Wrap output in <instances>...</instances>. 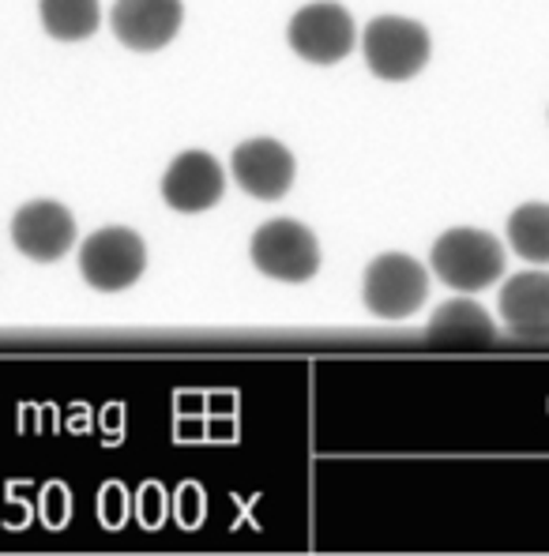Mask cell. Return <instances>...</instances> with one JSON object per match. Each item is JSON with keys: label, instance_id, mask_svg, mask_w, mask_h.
<instances>
[{"label": "cell", "instance_id": "obj_5", "mask_svg": "<svg viewBox=\"0 0 549 556\" xmlns=\"http://www.w3.org/2000/svg\"><path fill=\"white\" fill-rule=\"evenodd\" d=\"M147 267V244L144 237L128 226H105L91 233L79 249V271L87 286L102 293L128 290Z\"/></svg>", "mask_w": 549, "mask_h": 556}, {"label": "cell", "instance_id": "obj_10", "mask_svg": "<svg viewBox=\"0 0 549 556\" xmlns=\"http://www.w3.org/2000/svg\"><path fill=\"white\" fill-rule=\"evenodd\" d=\"M237 185L257 200H283L294 185V154L278 139H245L229 154Z\"/></svg>", "mask_w": 549, "mask_h": 556}, {"label": "cell", "instance_id": "obj_7", "mask_svg": "<svg viewBox=\"0 0 549 556\" xmlns=\"http://www.w3.org/2000/svg\"><path fill=\"white\" fill-rule=\"evenodd\" d=\"M12 241L35 264H53L76 241V218L64 203L57 200H30L15 211Z\"/></svg>", "mask_w": 549, "mask_h": 556}, {"label": "cell", "instance_id": "obj_6", "mask_svg": "<svg viewBox=\"0 0 549 556\" xmlns=\"http://www.w3.org/2000/svg\"><path fill=\"white\" fill-rule=\"evenodd\" d=\"M290 49L309 64H339L342 56L354 53L358 27L350 12L335 0H316L294 12L290 27H286Z\"/></svg>", "mask_w": 549, "mask_h": 556}, {"label": "cell", "instance_id": "obj_12", "mask_svg": "<svg viewBox=\"0 0 549 556\" xmlns=\"http://www.w3.org/2000/svg\"><path fill=\"white\" fill-rule=\"evenodd\" d=\"M429 334L433 339H463V342H494L497 324L489 320V313L478 301H445L437 313L429 316Z\"/></svg>", "mask_w": 549, "mask_h": 556}, {"label": "cell", "instance_id": "obj_1", "mask_svg": "<svg viewBox=\"0 0 549 556\" xmlns=\"http://www.w3.org/2000/svg\"><path fill=\"white\" fill-rule=\"evenodd\" d=\"M429 267L445 286L474 293L494 286L504 275V249L494 233L456 226V230L437 237V244L429 252Z\"/></svg>", "mask_w": 549, "mask_h": 556}, {"label": "cell", "instance_id": "obj_2", "mask_svg": "<svg viewBox=\"0 0 549 556\" xmlns=\"http://www.w3.org/2000/svg\"><path fill=\"white\" fill-rule=\"evenodd\" d=\"M429 30L403 15H376L365 27V64L376 79L403 84L414 79L429 61Z\"/></svg>", "mask_w": 549, "mask_h": 556}, {"label": "cell", "instance_id": "obj_14", "mask_svg": "<svg viewBox=\"0 0 549 556\" xmlns=\"http://www.w3.org/2000/svg\"><path fill=\"white\" fill-rule=\"evenodd\" d=\"M508 241L531 264H549V203H523L508 215Z\"/></svg>", "mask_w": 549, "mask_h": 556}, {"label": "cell", "instance_id": "obj_13", "mask_svg": "<svg viewBox=\"0 0 549 556\" xmlns=\"http://www.w3.org/2000/svg\"><path fill=\"white\" fill-rule=\"evenodd\" d=\"M38 15L61 42H84L98 30V0H38Z\"/></svg>", "mask_w": 549, "mask_h": 556}, {"label": "cell", "instance_id": "obj_8", "mask_svg": "<svg viewBox=\"0 0 549 556\" xmlns=\"http://www.w3.org/2000/svg\"><path fill=\"white\" fill-rule=\"evenodd\" d=\"M226 192L223 166L208 151H182L162 177V200L182 215L211 211Z\"/></svg>", "mask_w": 549, "mask_h": 556}, {"label": "cell", "instance_id": "obj_11", "mask_svg": "<svg viewBox=\"0 0 549 556\" xmlns=\"http://www.w3.org/2000/svg\"><path fill=\"white\" fill-rule=\"evenodd\" d=\"M501 316L523 339H549V275L523 271L501 286Z\"/></svg>", "mask_w": 549, "mask_h": 556}, {"label": "cell", "instance_id": "obj_9", "mask_svg": "<svg viewBox=\"0 0 549 556\" xmlns=\"http://www.w3.org/2000/svg\"><path fill=\"white\" fill-rule=\"evenodd\" d=\"M182 0H117L113 4V35L136 53H154L170 46L182 30Z\"/></svg>", "mask_w": 549, "mask_h": 556}, {"label": "cell", "instance_id": "obj_3", "mask_svg": "<svg viewBox=\"0 0 549 556\" xmlns=\"http://www.w3.org/2000/svg\"><path fill=\"white\" fill-rule=\"evenodd\" d=\"M365 308L380 320H407L429 298V278L425 267L407 252H384L365 267L362 282Z\"/></svg>", "mask_w": 549, "mask_h": 556}, {"label": "cell", "instance_id": "obj_4", "mask_svg": "<svg viewBox=\"0 0 549 556\" xmlns=\"http://www.w3.org/2000/svg\"><path fill=\"white\" fill-rule=\"evenodd\" d=\"M249 256L260 275L278 278V282H309L321 271V244L309 226L294 218H275L252 233Z\"/></svg>", "mask_w": 549, "mask_h": 556}]
</instances>
